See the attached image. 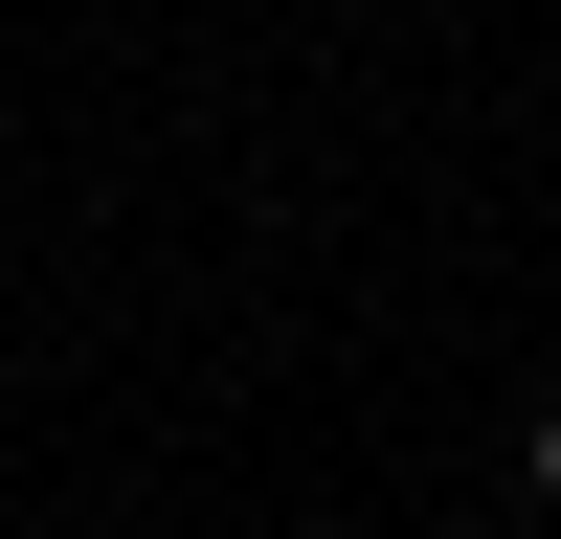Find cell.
<instances>
[{"mask_svg": "<svg viewBox=\"0 0 561 539\" xmlns=\"http://www.w3.org/2000/svg\"><path fill=\"white\" fill-rule=\"evenodd\" d=\"M517 472H539V517H561V404H539V427H517Z\"/></svg>", "mask_w": 561, "mask_h": 539, "instance_id": "obj_1", "label": "cell"}]
</instances>
